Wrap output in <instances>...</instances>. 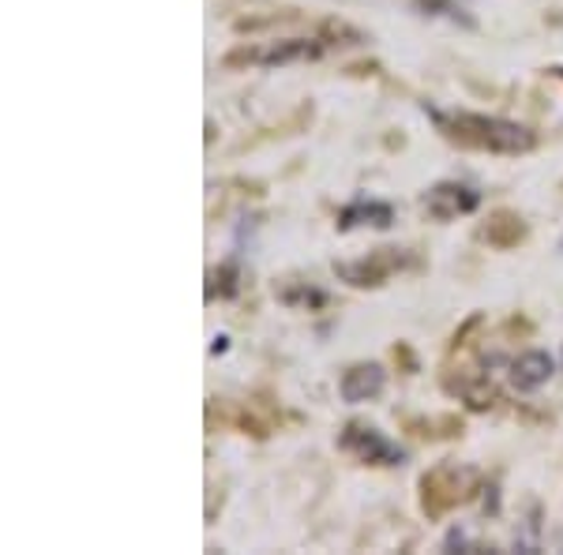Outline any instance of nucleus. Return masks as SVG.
<instances>
[{
  "label": "nucleus",
  "instance_id": "3",
  "mask_svg": "<svg viewBox=\"0 0 563 555\" xmlns=\"http://www.w3.org/2000/svg\"><path fill=\"white\" fill-rule=\"evenodd\" d=\"M417 267V256L406 248H376L368 252L365 259H342L334 263V275H339V281H346V286L353 289H379L387 278H395L398 270H410Z\"/></svg>",
  "mask_w": 563,
  "mask_h": 555
},
{
  "label": "nucleus",
  "instance_id": "4",
  "mask_svg": "<svg viewBox=\"0 0 563 555\" xmlns=\"http://www.w3.org/2000/svg\"><path fill=\"white\" fill-rule=\"evenodd\" d=\"M331 49L327 38H282L271 45H241V49L225 53L222 65L225 68H241V65H263V68H275V65H294V60H316Z\"/></svg>",
  "mask_w": 563,
  "mask_h": 555
},
{
  "label": "nucleus",
  "instance_id": "2",
  "mask_svg": "<svg viewBox=\"0 0 563 555\" xmlns=\"http://www.w3.org/2000/svg\"><path fill=\"white\" fill-rule=\"evenodd\" d=\"M481 488V473L470 466H459V462H443V466H432L429 473H421L417 480V496H421V514L429 522H440L443 514H451L455 507L470 503Z\"/></svg>",
  "mask_w": 563,
  "mask_h": 555
},
{
  "label": "nucleus",
  "instance_id": "1",
  "mask_svg": "<svg viewBox=\"0 0 563 555\" xmlns=\"http://www.w3.org/2000/svg\"><path fill=\"white\" fill-rule=\"evenodd\" d=\"M435 132L448 143H455L462 151H481V154H530L538 147V132L526 129L519 121L507 116H488V113H443V109H429Z\"/></svg>",
  "mask_w": 563,
  "mask_h": 555
},
{
  "label": "nucleus",
  "instance_id": "8",
  "mask_svg": "<svg viewBox=\"0 0 563 555\" xmlns=\"http://www.w3.org/2000/svg\"><path fill=\"white\" fill-rule=\"evenodd\" d=\"M530 236V225H526V218L519 211H507V207H499L485 218V225L477 230V241H485L488 248L496 252H511L519 248V244Z\"/></svg>",
  "mask_w": 563,
  "mask_h": 555
},
{
  "label": "nucleus",
  "instance_id": "15",
  "mask_svg": "<svg viewBox=\"0 0 563 555\" xmlns=\"http://www.w3.org/2000/svg\"><path fill=\"white\" fill-rule=\"evenodd\" d=\"M230 424L238 428V432L252 435V440H267V435H271V421H263V417H256L252 409H233Z\"/></svg>",
  "mask_w": 563,
  "mask_h": 555
},
{
  "label": "nucleus",
  "instance_id": "13",
  "mask_svg": "<svg viewBox=\"0 0 563 555\" xmlns=\"http://www.w3.org/2000/svg\"><path fill=\"white\" fill-rule=\"evenodd\" d=\"M275 297L282 300V304L289 308H308V312H316V308L327 304V293L316 286H308V281H297V278H282L275 286Z\"/></svg>",
  "mask_w": 563,
  "mask_h": 555
},
{
  "label": "nucleus",
  "instance_id": "9",
  "mask_svg": "<svg viewBox=\"0 0 563 555\" xmlns=\"http://www.w3.org/2000/svg\"><path fill=\"white\" fill-rule=\"evenodd\" d=\"M384 387H387V371L379 368V364H372V360H361V364H350L346 371H342V398L346 402H372V398H379L384 395Z\"/></svg>",
  "mask_w": 563,
  "mask_h": 555
},
{
  "label": "nucleus",
  "instance_id": "7",
  "mask_svg": "<svg viewBox=\"0 0 563 555\" xmlns=\"http://www.w3.org/2000/svg\"><path fill=\"white\" fill-rule=\"evenodd\" d=\"M477 207H481V196L470 185H459V180H440V185H432L429 196H424V211H429V218H435V222L474 214Z\"/></svg>",
  "mask_w": 563,
  "mask_h": 555
},
{
  "label": "nucleus",
  "instance_id": "16",
  "mask_svg": "<svg viewBox=\"0 0 563 555\" xmlns=\"http://www.w3.org/2000/svg\"><path fill=\"white\" fill-rule=\"evenodd\" d=\"M481 323H485V315H470V320L459 326V331H455V338H451V345H448V353H451V357H455L459 349H466V338L477 331Z\"/></svg>",
  "mask_w": 563,
  "mask_h": 555
},
{
  "label": "nucleus",
  "instance_id": "19",
  "mask_svg": "<svg viewBox=\"0 0 563 555\" xmlns=\"http://www.w3.org/2000/svg\"><path fill=\"white\" fill-rule=\"evenodd\" d=\"M225 349H230V338H225V334H218V338H214V345H211V353H214V357H218V353H225Z\"/></svg>",
  "mask_w": 563,
  "mask_h": 555
},
{
  "label": "nucleus",
  "instance_id": "12",
  "mask_svg": "<svg viewBox=\"0 0 563 555\" xmlns=\"http://www.w3.org/2000/svg\"><path fill=\"white\" fill-rule=\"evenodd\" d=\"M406 432L417 435V440H459L462 432H466V424H462V417L455 413H443V417H410L406 421Z\"/></svg>",
  "mask_w": 563,
  "mask_h": 555
},
{
  "label": "nucleus",
  "instance_id": "5",
  "mask_svg": "<svg viewBox=\"0 0 563 555\" xmlns=\"http://www.w3.org/2000/svg\"><path fill=\"white\" fill-rule=\"evenodd\" d=\"M339 447L353 454L357 462H365V466H402L406 462V451L398 447V443H390L387 435L368 421H350L342 428Z\"/></svg>",
  "mask_w": 563,
  "mask_h": 555
},
{
  "label": "nucleus",
  "instance_id": "20",
  "mask_svg": "<svg viewBox=\"0 0 563 555\" xmlns=\"http://www.w3.org/2000/svg\"><path fill=\"white\" fill-rule=\"evenodd\" d=\"M560 76H563V68H560Z\"/></svg>",
  "mask_w": 563,
  "mask_h": 555
},
{
  "label": "nucleus",
  "instance_id": "17",
  "mask_svg": "<svg viewBox=\"0 0 563 555\" xmlns=\"http://www.w3.org/2000/svg\"><path fill=\"white\" fill-rule=\"evenodd\" d=\"M421 8H435V15H451V20H462V23H474L470 15H462V8L455 4V0H417Z\"/></svg>",
  "mask_w": 563,
  "mask_h": 555
},
{
  "label": "nucleus",
  "instance_id": "6",
  "mask_svg": "<svg viewBox=\"0 0 563 555\" xmlns=\"http://www.w3.org/2000/svg\"><path fill=\"white\" fill-rule=\"evenodd\" d=\"M440 384L451 398H462L474 413H488V409L499 402V390L493 387V379H488L485 371H474V368L443 371Z\"/></svg>",
  "mask_w": 563,
  "mask_h": 555
},
{
  "label": "nucleus",
  "instance_id": "14",
  "mask_svg": "<svg viewBox=\"0 0 563 555\" xmlns=\"http://www.w3.org/2000/svg\"><path fill=\"white\" fill-rule=\"evenodd\" d=\"M238 263H222L207 275V300H225V297H238Z\"/></svg>",
  "mask_w": 563,
  "mask_h": 555
},
{
  "label": "nucleus",
  "instance_id": "18",
  "mask_svg": "<svg viewBox=\"0 0 563 555\" xmlns=\"http://www.w3.org/2000/svg\"><path fill=\"white\" fill-rule=\"evenodd\" d=\"M395 360L402 364V368L410 371V376L417 371V360H413V353H410V345H406V342H398V345H395Z\"/></svg>",
  "mask_w": 563,
  "mask_h": 555
},
{
  "label": "nucleus",
  "instance_id": "10",
  "mask_svg": "<svg viewBox=\"0 0 563 555\" xmlns=\"http://www.w3.org/2000/svg\"><path fill=\"white\" fill-rule=\"evenodd\" d=\"M552 368H556V364H552V357L544 349H526L511 360V387L519 390V395H533V390H541L552 379Z\"/></svg>",
  "mask_w": 563,
  "mask_h": 555
},
{
  "label": "nucleus",
  "instance_id": "11",
  "mask_svg": "<svg viewBox=\"0 0 563 555\" xmlns=\"http://www.w3.org/2000/svg\"><path fill=\"white\" fill-rule=\"evenodd\" d=\"M357 225H372V230H390L395 225V207L390 203H372V199H357V203L339 211V230L350 233Z\"/></svg>",
  "mask_w": 563,
  "mask_h": 555
}]
</instances>
